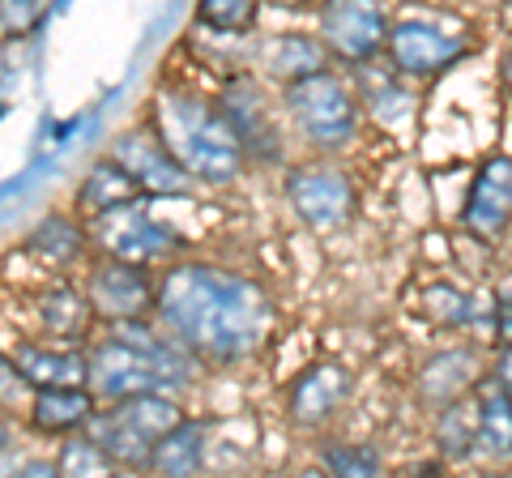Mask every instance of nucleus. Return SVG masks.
<instances>
[{
    "label": "nucleus",
    "mask_w": 512,
    "mask_h": 478,
    "mask_svg": "<svg viewBox=\"0 0 512 478\" xmlns=\"http://www.w3.org/2000/svg\"><path fill=\"white\" fill-rule=\"evenodd\" d=\"M90 304H86V295H77L69 291V286H52L43 299H39V321L52 329V338H82L86 325H90Z\"/></svg>",
    "instance_id": "b1692460"
},
{
    "label": "nucleus",
    "mask_w": 512,
    "mask_h": 478,
    "mask_svg": "<svg viewBox=\"0 0 512 478\" xmlns=\"http://www.w3.org/2000/svg\"><path fill=\"white\" fill-rule=\"evenodd\" d=\"M487 478H508V474H487Z\"/></svg>",
    "instance_id": "ea45409f"
},
{
    "label": "nucleus",
    "mask_w": 512,
    "mask_h": 478,
    "mask_svg": "<svg viewBox=\"0 0 512 478\" xmlns=\"http://www.w3.org/2000/svg\"><path fill=\"white\" fill-rule=\"evenodd\" d=\"M461 227L478 244H495L512 227V154H495L470 180V197L461 205Z\"/></svg>",
    "instance_id": "ddd939ff"
},
{
    "label": "nucleus",
    "mask_w": 512,
    "mask_h": 478,
    "mask_svg": "<svg viewBox=\"0 0 512 478\" xmlns=\"http://www.w3.org/2000/svg\"><path fill=\"white\" fill-rule=\"evenodd\" d=\"M150 129L167 141L192 180L231 184L244 171V146L235 141L231 124L222 120L218 99H205L192 86H163L154 99Z\"/></svg>",
    "instance_id": "7ed1b4c3"
},
{
    "label": "nucleus",
    "mask_w": 512,
    "mask_h": 478,
    "mask_svg": "<svg viewBox=\"0 0 512 478\" xmlns=\"http://www.w3.org/2000/svg\"><path fill=\"white\" fill-rule=\"evenodd\" d=\"M39 18V5H26V9H13V5H0V22L9 30H26L30 22Z\"/></svg>",
    "instance_id": "7c9ffc66"
},
{
    "label": "nucleus",
    "mask_w": 512,
    "mask_h": 478,
    "mask_svg": "<svg viewBox=\"0 0 512 478\" xmlns=\"http://www.w3.org/2000/svg\"><path fill=\"white\" fill-rule=\"evenodd\" d=\"M197 380V355L184 350L163 325H120L111 338L90 346V393L116 406L146 393H175Z\"/></svg>",
    "instance_id": "f03ea898"
},
{
    "label": "nucleus",
    "mask_w": 512,
    "mask_h": 478,
    "mask_svg": "<svg viewBox=\"0 0 512 478\" xmlns=\"http://www.w3.org/2000/svg\"><path fill=\"white\" fill-rule=\"evenodd\" d=\"M86 239H90L86 227H77L69 214H52V218H43L39 227L30 231L26 248L47 265H73L86 252Z\"/></svg>",
    "instance_id": "4be33fe9"
},
{
    "label": "nucleus",
    "mask_w": 512,
    "mask_h": 478,
    "mask_svg": "<svg viewBox=\"0 0 512 478\" xmlns=\"http://www.w3.org/2000/svg\"><path fill=\"white\" fill-rule=\"evenodd\" d=\"M188 414L180 402L167 393H146V397H128V402L103 406L94 414V423L86 427V436L116 461L120 470H150L154 444L171 436Z\"/></svg>",
    "instance_id": "20e7f679"
},
{
    "label": "nucleus",
    "mask_w": 512,
    "mask_h": 478,
    "mask_svg": "<svg viewBox=\"0 0 512 478\" xmlns=\"http://www.w3.org/2000/svg\"><path fill=\"white\" fill-rule=\"evenodd\" d=\"M423 304L444 325H478V321H491V316H495V308L483 312V299L461 295V291H453V286H431Z\"/></svg>",
    "instance_id": "cd10ccee"
},
{
    "label": "nucleus",
    "mask_w": 512,
    "mask_h": 478,
    "mask_svg": "<svg viewBox=\"0 0 512 478\" xmlns=\"http://www.w3.org/2000/svg\"><path fill=\"white\" fill-rule=\"evenodd\" d=\"M295 478H329V474H325V470H320V466H303V470H299Z\"/></svg>",
    "instance_id": "c9c22d12"
},
{
    "label": "nucleus",
    "mask_w": 512,
    "mask_h": 478,
    "mask_svg": "<svg viewBox=\"0 0 512 478\" xmlns=\"http://www.w3.org/2000/svg\"><path fill=\"white\" fill-rule=\"evenodd\" d=\"M478 359L470 346H453V350H440V355L427 359V368L419 372V393L423 402L431 406H453L461 397H470L478 385Z\"/></svg>",
    "instance_id": "a211bd4d"
},
{
    "label": "nucleus",
    "mask_w": 512,
    "mask_h": 478,
    "mask_svg": "<svg viewBox=\"0 0 512 478\" xmlns=\"http://www.w3.org/2000/svg\"><path fill=\"white\" fill-rule=\"evenodd\" d=\"M154 316L175 342L197 359L235 363L261 350L274 325V304L265 286L235 269L180 261L158 278Z\"/></svg>",
    "instance_id": "f257e3e1"
},
{
    "label": "nucleus",
    "mask_w": 512,
    "mask_h": 478,
    "mask_svg": "<svg viewBox=\"0 0 512 478\" xmlns=\"http://www.w3.org/2000/svg\"><path fill=\"white\" fill-rule=\"evenodd\" d=\"M436 440L448 461H470L474 457V402H453L444 406L440 423H436Z\"/></svg>",
    "instance_id": "bb28decb"
},
{
    "label": "nucleus",
    "mask_w": 512,
    "mask_h": 478,
    "mask_svg": "<svg viewBox=\"0 0 512 478\" xmlns=\"http://www.w3.org/2000/svg\"><path fill=\"white\" fill-rule=\"evenodd\" d=\"M18 466H22V461L13 457V449H9V453H0V478H13V474H18Z\"/></svg>",
    "instance_id": "72a5a7b5"
},
{
    "label": "nucleus",
    "mask_w": 512,
    "mask_h": 478,
    "mask_svg": "<svg viewBox=\"0 0 512 478\" xmlns=\"http://www.w3.org/2000/svg\"><path fill=\"white\" fill-rule=\"evenodd\" d=\"M13 372V363H5V355H0V376H9Z\"/></svg>",
    "instance_id": "58836bf2"
},
{
    "label": "nucleus",
    "mask_w": 512,
    "mask_h": 478,
    "mask_svg": "<svg viewBox=\"0 0 512 478\" xmlns=\"http://www.w3.org/2000/svg\"><path fill=\"white\" fill-rule=\"evenodd\" d=\"M56 466H60V478H120V466L90 436L64 440Z\"/></svg>",
    "instance_id": "a878e982"
},
{
    "label": "nucleus",
    "mask_w": 512,
    "mask_h": 478,
    "mask_svg": "<svg viewBox=\"0 0 512 478\" xmlns=\"http://www.w3.org/2000/svg\"><path fill=\"white\" fill-rule=\"evenodd\" d=\"M363 94H359V103L363 107H372V116H380L384 124H402L410 116V94L402 86V77H397L393 69H372V65H363Z\"/></svg>",
    "instance_id": "5701e85b"
},
{
    "label": "nucleus",
    "mask_w": 512,
    "mask_h": 478,
    "mask_svg": "<svg viewBox=\"0 0 512 478\" xmlns=\"http://www.w3.org/2000/svg\"><path fill=\"white\" fill-rule=\"evenodd\" d=\"M286 197H291L295 218L316 235H333L355 218V184L338 163H325V158L291 167Z\"/></svg>",
    "instance_id": "0eeeda50"
},
{
    "label": "nucleus",
    "mask_w": 512,
    "mask_h": 478,
    "mask_svg": "<svg viewBox=\"0 0 512 478\" xmlns=\"http://www.w3.org/2000/svg\"><path fill=\"white\" fill-rule=\"evenodd\" d=\"M350 397V372L342 363H312L291 380V393H286V410L299 427H316L325 423L333 410Z\"/></svg>",
    "instance_id": "dca6fc26"
},
{
    "label": "nucleus",
    "mask_w": 512,
    "mask_h": 478,
    "mask_svg": "<svg viewBox=\"0 0 512 478\" xmlns=\"http://www.w3.org/2000/svg\"><path fill=\"white\" fill-rule=\"evenodd\" d=\"M410 478H444L440 470H419V474H410Z\"/></svg>",
    "instance_id": "4c0bfd02"
},
{
    "label": "nucleus",
    "mask_w": 512,
    "mask_h": 478,
    "mask_svg": "<svg viewBox=\"0 0 512 478\" xmlns=\"http://www.w3.org/2000/svg\"><path fill=\"white\" fill-rule=\"evenodd\" d=\"M9 449H13V432H9L5 423H0V453H9Z\"/></svg>",
    "instance_id": "f704fd0d"
},
{
    "label": "nucleus",
    "mask_w": 512,
    "mask_h": 478,
    "mask_svg": "<svg viewBox=\"0 0 512 478\" xmlns=\"http://www.w3.org/2000/svg\"><path fill=\"white\" fill-rule=\"evenodd\" d=\"M218 111L222 120L231 124L235 141L244 146V154H256L265 163H274L282 154V129L274 120V107H269L265 90L252 82L248 73H235L227 86L218 90Z\"/></svg>",
    "instance_id": "f8f14e48"
},
{
    "label": "nucleus",
    "mask_w": 512,
    "mask_h": 478,
    "mask_svg": "<svg viewBox=\"0 0 512 478\" xmlns=\"http://www.w3.org/2000/svg\"><path fill=\"white\" fill-rule=\"evenodd\" d=\"M13 478H60V466L56 461H47V457H30V461H22Z\"/></svg>",
    "instance_id": "2f4dec72"
},
{
    "label": "nucleus",
    "mask_w": 512,
    "mask_h": 478,
    "mask_svg": "<svg viewBox=\"0 0 512 478\" xmlns=\"http://www.w3.org/2000/svg\"><path fill=\"white\" fill-rule=\"evenodd\" d=\"M282 103H286V116L295 120V129L316 150H346L359 133L363 103L333 69L282 86Z\"/></svg>",
    "instance_id": "39448f33"
},
{
    "label": "nucleus",
    "mask_w": 512,
    "mask_h": 478,
    "mask_svg": "<svg viewBox=\"0 0 512 478\" xmlns=\"http://www.w3.org/2000/svg\"><path fill=\"white\" fill-rule=\"evenodd\" d=\"M13 372L39 389H90V350L73 342H22L13 350Z\"/></svg>",
    "instance_id": "4468645a"
},
{
    "label": "nucleus",
    "mask_w": 512,
    "mask_h": 478,
    "mask_svg": "<svg viewBox=\"0 0 512 478\" xmlns=\"http://www.w3.org/2000/svg\"><path fill=\"white\" fill-rule=\"evenodd\" d=\"M470 52V43L457 30H444L440 22L427 18H397L389 26V69L397 77H436L444 69H453L461 56Z\"/></svg>",
    "instance_id": "6e6552de"
},
{
    "label": "nucleus",
    "mask_w": 512,
    "mask_h": 478,
    "mask_svg": "<svg viewBox=\"0 0 512 478\" xmlns=\"http://www.w3.org/2000/svg\"><path fill=\"white\" fill-rule=\"evenodd\" d=\"M389 18L376 5H355V0H338V5L320 9V43L346 65H372V60L389 47Z\"/></svg>",
    "instance_id": "9d476101"
},
{
    "label": "nucleus",
    "mask_w": 512,
    "mask_h": 478,
    "mask_svg": "<svg viewBox=\"0 0 512 478\" xmlns=\"http://www.w3.org/2000/svg\"><path fill=\"white\" fill-rule=\"evenodd\" d=\"M320 470L329 478H380V453L372 444H350V440H333L320 449Z\"/></svg>",
    "instance_id": "393cba45"
},
{
    "label": "nucleus",
    "mask_w": 512,
    "mask_h": 478,
    "mask_svg": "<svg viewBox=\"0 0 512 478\" xmlns=\"http://www.w3.org/2000/svg\"><path fill=\"white\" fill-rule=\"evenodd\" d=\"M495 380H500L504 393L512 397V346H500V359H495Z\"/></svg>",
    "instance_id": "473e14b6"
},
{
    "label": "nucleus",
    "mask_w": 512,
    "mask_h": 478,
    "mask_svg": "<svg viewBox=\"0 0 512 478\" xmlns=\"http://www.w3.org/2000/svg\"><path fill=\"white\" fill-rule=\"evenodd\" d=\"M325 43L312 39V35H299V30H291V35H274L265 47V73H274L282 86L299 82V77H312V73H325Z\"/></svg>",
    "instance_id": "412c9836"
},
{
    "label": "nucleus",
    "mask_w": 512,
    "mask_h": 478,
    "mask_svg": "<svg viewBox=\"0 0 512 478\" xmlns=\"http://www.w3.org/2000/svg\"><path fill=\"white\" fill-rule=\"evenodd\" d=\"M99 414V397L90 389H39L30 397V423L43 436H77L86 432Z\"/></svg>",
    "instance_id": "f3484780"
},
{
    "label": "nucleus",
    "mask_w": 512,
    "mask_h": 478,
    "mask_svg": "<svg viewBox=\"0 0 512 478\" xmlns=\"http://www.w3.org/2000/svg\"><path fill=\"white\" fill-rule=\"evenodd\" d=\"M86 235L99 244L111 261H124V265H163L171 261L175 252L184 248V239L175 235L171 227H163L146 205L133 201V205H120L103 218H90L86 222Z\"/></svg>",
    "instance_id": "423d86ee"
},
{
    "label": "nucleus",
    "mask_w": 512,
    "mask_h": 478,
    "mask_svg": "<svg viewBox=\"0 0 512 478\" xmlns=\"http://www.w3.org/2000/svg\"><path fill=\"white\" fill-rule=\"evenodd\" d=\"M474 402V457L500 474L512 466V397L504 385L487 372L470 393Z\"/></svg>",
    "instance_id": "2eb2a0df"
},
{
    "label": "nucleus",
    "mask_w": 512,
    "mask_h": 478,
    "mask_svg": "<svg viewBox=\"0 0 512 478\" xmlns=\"http://www.w3.org/2000/svg\"><path fill=\"white\" fill-rule=\"evenodd\" d=\"M111 158L133 175L137 188L146 197H180L188 193L192 175L184 171V163L167 150V141L158 137L150 124H137V129H128L116 137V146H111Z\"/></svg>",
    "instance_id": "9b49d317"
},
{
    "label": "nucleus",
    "mask_w": 512,
    "mask_h": 478,
    "mask_svg": "<svg viewBox=\"0 0 512 478\" xmlns=\"http://www.w3.org/2000/svg\"><path fill=\"white\" fill-rule=\"evenodd\" d=\"M500 69H504V86H508V90H512V52H508V56H504V65H500Z\"/></svg>",
    "instance_id": "e433bc0d"
},
{
    "label": "nucleus",
    "mask_w": 512,
    "mask_h": 478,
    "mask_svg": "<svg viewBox=\"0 0 512 478\" xmlns=\"http://www.w3.org/2000/svg\"><path fill=\"white\" fill-rule=\"evenodd\" d=\"M205 470V423L184 419L171 436H163L150 453V474L158 478H201Z\"/></svg>",
    "instance_id": "aec40b11"
},
{
    "label": "nucleus",
    "mask_w": 512,
    "mask_h": 478,
    "mask_svg": "<svg viewBox=\"0 0 512 478\" xmlns=\"http://www.w3.org/2000/svg\"><path fill=\"white\" fill-rule=\"evenodd\" d=\"M491 329H495V338H500V346H512V299H495Z\"/></svg>",
    "instance_id": "c756f323"
},
{
    "label": "nucleus",
    "mask_w": 512,
    "mask_h": 478,
    "mask_svg": "<svg viewBox=\"0 0 512 478\" xmlns=\"http://www.w3.org/2000/svg\"><path fill=\"white\" fill-rule=\"evenodd\" d=\"M141 197H146V193L137 188V180L107 154V158H99V163L86 171L82 188H77V214L90 222V218H103L111 210H120V205H133Z\"/></svg>",
    "instance_id": "6ab92c4d"
},
{
    "label": "nucleus",
    "mask_w": 512,
    "mask_h": 478,
    "mask_svg": "<svg viewBox=\"0 0 512 478\" xmlns=\"http://www.w3.org/2000/svg\"><path fill=\"white\" fill-rule=\"evenodd\" d=\"M197 18L205 26H214V30H227V35H244V30L256 26L261 9H256L252 0H205V5L197 9Z\"/></svg>",
    "instance_id": "c85d7f7f"
},
{
    "label": "nucleus",
    "mask_w": 512,
    "mask_h": 478,
    "mask_svg": "<svg viewBox=\"0 0 512 478\" xmlns=\"http://www.w3.org/2000/svg\"><path fill=\"white\" fill-rule=\"evenodd\" d=\"M154 299L158 286L150 282V274L141 265H124V261H94L90 278H86V304L94 316H103L111 325H137L154 316Z\"/></svg>",
    "instance_id": "1a4fd4ad"
}]
</instances>
